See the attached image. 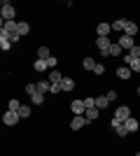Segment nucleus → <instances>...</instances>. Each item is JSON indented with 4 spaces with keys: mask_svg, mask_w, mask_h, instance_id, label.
<instances>
[{
    "mask_svg": "<svg viewBox=\"0 0 140 156\" xmlns=\"http://www.w3.org/2000/svg\"><path fill=\"white\" fill-rule=\"evenodd\" d=\"M96 47L100 49L103 56H110V47H112V42H110L107 37H98V40H96Z\"/></svg>",
    "mask_w": 140,
    "mask_h": 156,
    "instance_id": "obj_1",
    "label": "nucleus"
},
{
    "mask_svg": "<svg viewBox=\"0 0 140 156\" xmlns=\"http://www.w3.org/2000/svg\"><path fill=\"white\" fill-rule=\"evenodd\" d=\"M70 110L75 112V117H84L87 105H84V100H73V103H70Z\"/></svg>",
    "mask_w": 140,
    "mask_h": 156,
    "instance_id": "obj_2",
    "label": "nucleus"
},
{
    "mask_svg": "<svg viewBox=\"0 0 140 156\" xmlns=\"http://www.w3.org/2000/svg\"><path fill=\"white\" fill-rule=\"evenodd\" d=\"M112 119H117V121H121V124H124L126 119H131V110H128V107H117V112H114Z\"/></svg>",
    "mask_w": 140,
    "mask_h": 156,
    "instance_id": "obj_3",
    "label": "nucleus"
},
{
    "mask_svg": "<svg viewBox=\"0 0 140 156\" xmlns=\"http://www.w3.org/2000/svg\"><path fill=\"white\" fill-rule=\"evenodd\" d=\"M19 112H12V110H7L5 112V117H2V121H5V124L7 126H14V124H16V121H19Z\"/></svg>",
    "mask_w": 140,
    "mask_h": 156,
    "instance_id": "obj_4",
    "label": "nucleus"
},
{
    "mask_svg": "<svg viewBox=\"0 0 140 156\" xmlns=\"http://www.w3.org/2000/svg\"><path fill=\"white\" fill-rule=\"evenodd\" d=\"M0 7H2V19L5 21H14V7L9 5V2H2Z\"/></svg>",
    "mask_w": 140,
    "mask_h": 156,
    "instance_id": "obj_5",
    "label": "nucleus"
},
{
    "mask_svg": "<svg viewBox=\"0 0 140 156\" xmlns=\"http://www.w3.org/2000/svg\"><path fill=\"white\" fill-rule=\"evenodd\" d=\"M87 124H89L87 117H75L73 121H70V128H73V130H80V128H84Z\"/></svg>",
    "mask_w": 140,
    "mask_h": 156,
    "instance_id": "obj_6",
    "label": "nucleus"
},
{
    "mask_svg": "<svg viewBox=\"0 0 140 156\" xmlns=\"http://www.w3.org/2000/svg\"><path fill=\"white\" fill-rule=\"evenodd\" d=\"M119 44H121V49H128V51H131V49L135 47V42H133V37H128V35H121Z\"/></svg>",
    "mask_w": 140,
    "mask_h": 156,
    "instance_id": "obj_7",
    "label": "nucleus"
},
{
    "mask_svg": "<svg viewBox=\"0 0 140 156\" xmlns=\"http://www.w3.org/2000/svg\"><path fill=\"white\" fill-rule=\"evenodd\" d=\"M96 28H98V37H107L112 30V23H98Z\"/></svg>",
    "mask_w": 140,
    "mask_h": 156,
    "instance_id": "obj_8",
    "label": "nucleus"
},
{
    "mask_svg": "<svg viewBox=\"0 0 140 156\" xmlns=\"http://www.w3.org/2000/svg\"><path fill=\"white\" fill-rule=\"evenodd\" d=\"M126 65L131 68V72H140V58H131L126 54Z\"/></svg>",
    "mask_w": 140,
    "mask_h": 156,
    "instance_id": "obj_9",
    "label": "nucleus"
},
{
    "mask_svg": "<svg viewBox=\"0 0 140 156\" xmlns=\"http://www.w3.org/2000/svg\"><path fill=\"white\" fill-rule=\"evenodd\" d=\"M117 77H119V79H128V77H131V68H128V65L117 68Z\"/></svg>",
    "mask_w": 140,
    "mask_h": 156,
    "instance_id": "obj_10",
    "label": "nucleus"
},
{
    "mask_svg": "<svg viewBox=\"0 0 140 156\" xmlns=\"http://www.w3.org/2000/svg\"><path fill=\"white\" fill-rule=\"evenodd\" d=\"M61 89H63V91H73V89H75V82L70 77H63V79H61Z\"/></svg>",
    "mask_w": 140,
    "mask_h": 156,
    "instance_id": "obj_11",
    "label": "nucleus"
},
{
    "mask_svg": "<svg viewBox=\"0 0 140 156\" xmlns=\"http://www.w3.org/2000/svg\"><path fill=\"white\" fill-rule=\"evenodd\" d=\"M2 28H5L7 33H19V23H16V21H5Z\"/></svg>",
    "mask_w": 140,
    "mask_h": 156,
    "instance_id": "obj_12",
    "label": "nucleus"
},
{
    "mask_svg": "<svg viewBox=\"0 0 140 156\" xmlns=\"http://www.w3.org/2000/svg\"><path fill=\"white\" fill-rule=\"evenodd\" d=\"M98 107H89L87 112H84V117H87V121H93V119H98Z\"/></svg>",
    "mask_w": 140,
    "mask_h": 156,
    "instance_id": "obj_13",
    "label": "nucleus"
},
{
    "mask_svg": "<svg viewBox=\"0 0 140 156\" xmlns=\"http://www.w3.org/2000/svg\"><path fill=\"white\" fill-rule=\"evenodd\" d=\"M124 126L128 128V133H135V130L140 128V124L135 121V119H126V121H124Z\"/></svg>",
    "mask_w": 140,
    "mask_h": 156,
    "instance_id": "obj_14",
    "label": "nucleus"
},
{
    "mask_svg": "<svg viewBox=\"0 0 140 156\" xmlns=\"http://www.w3.org/2000/svg\"><path fill=\"white\" fill-rule=\"evenodd\" d=\"M33 68H35L38 72H45V70H49V63H47V61H42V58H38V61L33 63Z\"/></svg>",
    "mask_w": 140,
    "mask_h": 156,
    "instance_id": "obj_15",
    "label": "nucleus"
},
{
    "mask_svg": "<svg viewBox=\"0 0 140 156\" xmlns=\"http://www.w3.org/2000/svg\"><path fill=\"white\" fill-rule=\"evenodd\" d=\"M135 33H138V26H135L133 21H128V23H126V30H124V35H128V37H133Z\"/></svg>",
    "mask_w": 140,
    "mask_h": 156,
    "instance_id": "obj_16",
    "label": "nucleus"
},
{
    "mask_svg": "<svg viewBox=\"0 0 140 156\" xmlns=\"http://www.w3.org/2000/svg\"><path fill=\"white\" fill-rule=\"evenodd\" d=\"M107 105H110V100H107V96H98V98H96V107H98V110H105Z\"/></svg>",
    "mask_w": 140,
    "mask_h": 156,
    "instance_id": "obj_17",
    "label": "nucleus"
},
{
    "mask_svg": "<svg viewBox=\"0 0 140 156\" xmlns=\"http://www.w3.org/2000/svg\"><path fill=\"white\" fill-rule=\"evenodd\" d=\"M126 23H128L126 19H117L112 23V30H126Z\"/></svg>",
    "mask_w": 140,
    "mask_h": 156,
    "instance_id": "obj_18",
    "label": "nucleus"
},
{
    "mask_svg": "<svg viewBox=\"0 0 140 156\" xmlns=\"http://www.w3.org/2000/svg\"><path fill=\"white\" fill-rule=\"evenodd\" d=\"M38 58H42V61H49V58H52V54H49L47 47H40V49H38Z\"/></svg>",
    "mask_w": 140,
    "mask_h": 156,
    "instance_id": "obj_19",
    "label": "nucleus"
},
{
    "mask_svg": "<svg viewBox=\"0 0 140 156\" xmlns=\"http://www.w3.org/2000/svg\"><path fill=\"white\" fill-rule=\"evenodd\" d=\"M61 79H63V77H61L59 70H52V72H49V82H52V84H61Z\"/></svg>",
    "mask_w": 140,
    "mask_h": 156,
    "instance_id": "obj_20",
    "label": "nucleus"
},
{
    "mask_svg": "<svg viewBox=\"0 0 140 156\" xmlns=\"http://www.w3.org/2000/svg\"><path fill=\"white\" fill-rule=\"evenodd\" d=\"M121 51H124V49H121L119 42H114V44L110 47V56H121Z\"/></svg>",
    "mask_w": 140,
    "mask_h": 156,
    "instance_id": "obj_21",
    "label": "nucleus"
},
{
    "mask_svg": "<svg viewBox=\"0 0 140 156\" xmlns=\"http://www.w3.org/2000/svg\"><path fill=\"white\" fill-rule=\"evenodd\" d=\"M38 91H40V93L52 91V82H38Z\"/></svg>",
    "mask_w": 140,
    "mask_h": 156,
    "instance_id": "obj_22",
    "label": "nucleus"
},
{
    "mask_svg": "<svg viewBox=\"0 0 140 156\" xmlns=\"http://www.w3.org/2000/svg\"><path fill=\"white\" fill-rule=\"evenodd\" d=\"M82 65H84V70H93V68H96V61H93L91 56H87V58L82 61Z\"/></svg>",
    "mask_w": 140,
    "mask_h": 156,
    "instance_id": "obj_23",
    "label": "nucleus"
},
{
    "mask_svg": "<svg viewBox=\"0 0 140 156\" xmlns=\"http://www.w3.org/2000/svg\"><path fill=\"white\" fill-rule=\"evenodd\" d=\"M31 112H33V110H31L28 105H21V110H19V117H21V119H28V117H31Z\"/></svg>",
    "mask_w": 140,
    "mask_h": 156,
    "instance_id": "obj_24",
    "label": "nucleus"
},
{
    "mask_svg": "<svg viewBox=\"0 0 140 156\" xmlns=\"http://www.w3.org/2000/svg\"><path fill=\"white\" fill-rule=\"evenodd\" d=\"M31 100H33V105H42V100H45V93H33V96H31Z\"/></svg>",
    "mask_w": 140,
    "mask_h": 156,
    "instance_id": "obj_25",
    "label": "nucleus"
},
{
    "mask_svg": "<svg viewBox=\"0 0 140 156\" xmlns=\"http://www.w3.org/2000/svg\"><path fill=\"white\" fill-rule=\"evenodd\" d=\"M28 33H31V26H28L26 21H21L19 23V35H28Z\"/></svg>",
    "mask_w": 140,
    "mask_h": 156,
    "instance_id": "obj_26",
    "label": "nucleus"
},
{
    "mask_svg": "<svg viewBox=\"0 0 140 156\" xmlns=\"http://www.w3.org/2000/svg\"><path fill=\"white\" fill-rule=\"evenodd\" d=\"M114 130H117V135H119V137H126V135H128V128H126L124 124H119V126H117Z\"/></svg>",
    "mask_w": 140,
    "mask_h": 156,
    "instance_id": "obj_27",
    "label": "nucleus"
},
{
    "mask_svg": "<svg viewBox=\"0 0 140 156\" xmlns=\"http://www.w3.org/2000/svg\"><path fill=\"white\" fill-rule=\"evenodd\" d=\"M128 56H131V58H140V44H135L133 49L128 51Z\"/></svg>",
    "mask_w": 140,
    "mask_h": 156,
    "instance_id": "obj_28",
    "label": "nucleus"
},
{
    "mask_svg": "<svg viewBox=\"0 0 140 156\" xmlns=\"http://www.w3.org/2000/svg\"><path fill=\"white\" fill-rule=\"evenodd\" d=\"M9 110H12V112H19L21 110V103H19V100H9Z\"/></svg>",
    "mask_w": 140,
    "mask_h": 156,
    "instance_id": "obj_29",
    "label": "nucleus"
},
{
    "mask_svg": "<svg viewBox=\"0 0 140 156\" xmlns=\"http://www.w3.org/2000/svg\"><path fill=\"white\" fill-rule=\"evenodd\" d=\"M26 93H28V96L38 93V84H26Z\"/></svg>",
    "mask_w": 140,
    "mask_h": 156,
    "instance_id": "obj_30",
    "label": "nucleus"
},
{
    "mask_svg": "<svg viewBox=\"0 0 140 156\" xmlns=\"http://www.w3.org/2000/svg\"><path fill=\"white\" fill-rule=\"evenodd\" d=\"M93 72H96V75H103V72H105V65L96 63V68H93Z\"/></svg>",
    "mask_w": 140,
    "mask_h": 156,
    "instance_id": "obj_31",
    "label": "nucleus"
},
{
    "mask_svg": "<svg viewBox=\"0 0 140 156\" xmlns=\"http://www.w3.org/2000/svg\"><path fill=\"white\" fill-rule=\"evenodd\" d=\"M84 105H87V110H89V107H96V98H87Z\"/></svg>",
    "mask_w": 140,
    "mask_h": 156,
    "instance_id": "obj_32",
    "label": "nucleus"
},
{
    "mask_svg": "<svg viewBox=\"0 0 140 156\" xmlns=\"http://www.w3.org/2000/svg\"><path fill=\"white\" fill-rule=\"evenodd\" d=\"M19 37H21L19 33H9V42H16V40H19Z\"/></svg>",
    "mask_w": 140,
    "mask_h": 156,
    "instance_id": "obj_33",
    "label": "nucleus"
},
{
    "mask_svg": "<svg viewBox=\"0 0 140 156\" xmlns=\"http://www.w3.org/2000/svg\"><path fill=\"white\" fill-rule=\"evenodd\" d=\"M107 100H117V91H110V93H107Z\"/></svg>",
    "mask_w": 140,
    "mask_h": 156,
    "instance_id": "obj_34",
    "label": "nucleus"
},
{
    "mask_svg": "<svg viewBox=\"0 0 140 156\" xmlns=\"http://www.w3.org/2000/svg\"><path fill=\"white\" fill-rule=\"evenodd\" d=\"M138 96H140V86H138Z\"/></svg>",
    "mask_w": 140,
    "mask_h": 156,
    "instance_id": "obj_35",
    "label": "nucleus"
},
{
    "mask_svg": "<svg viewBox=\"0 0 140 156\" xmlns=\"http://www.w3.org/2000/svg\"><path fill=\"white\" fill-rule=\"evenodd\" d=\"M135 156H140V151H138V154H135Z\"/></svg>",
    "mask_w": 140,
    "mask_h": 156,
    "instance_id": "obj_36",
    "label": "nucleus"
}]
</instances>
